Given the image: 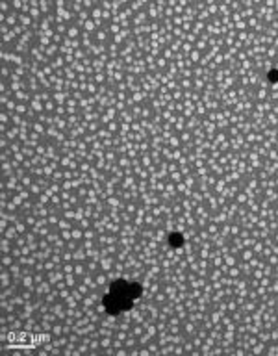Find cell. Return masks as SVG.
I'll list each match as a JSON object with an SVG mask.
<instances>
[{"instance_id": "obj_1", "label": "cell", "mask_w": 278, "mask_h": 356, "mask_svg": "<svg viewBox=\"0 0 278 356\" xmlns=\"http://www.w3.org/2000/svg\"><path fill=\"white\" fill-rule=\"evenodd\" d=\"M171 243H173V245H180V243H182V236H180V234H173V236H171Z\"/></svg>"}, {"instance_id": "obj_2", "label": "cell", "mask_w": 278, "mask_h": 356, "mask_svg": "<svg viewBox=\"0 0 278 356\" xmlns=\"http://www.w3.org/2000/svg\"><path fill=\"white\" fill-rule=\"evenodd\" d=\"M269 78H271L273 82H276V80H278V71H271V76H269Z\"/></svg>"}]
</instances>
